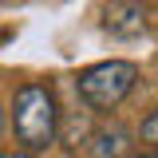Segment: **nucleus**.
<instances>
[{
	"label": "nucleus",
	"mask_w": 158,
	"mask_h": 158,
	"mask_svg": "<svg viewBox=\"0 0 158 158\" xmlns=\"http://www.w3.org/2000/svg\"><path fill=\"white\" fill-rule=\"evenodd\" d=\"M12 131L28 154L48 150L59 135V103L48 83H24L12 99Z\"/></svg>",
	"instance_id": "1"
},
{
	"label": "nucleus",
	"mask_w": 158,
	"mask_h": 158,
	"mask_svg": "<svg viewBox=\"0 0 158 158\" xmlns=\"http://www.w3.org/2000/svg\"><path fill=\"white\" fill-rule=\"evenodd\" d=\"M135 83H138V67L131 59H103L75 79V91L91 111H115L135 91Z\"/></svg>",
	"instance_id": "2"
},
{
	"label": "nucleus",
	"mask_w": 158,
	"mask_h": 158,
	"mask_svg": "<svg viewBox=\"0 0 158 158\" xmlns=\"http://www.w3.org/2000/svg\"><path fill=\"white\" fill-rule=\"evenodd\" d=\"M103 28L118 40H138L150 36V8L142 0H111L103 8Z\"/></svg>",
	"instance_id": "3"
},
{
	"label": "nucleus",
	"mask_w": 158,
	"mask_h": 158,
	"mask_svg": "<svg viewBox=\"0 0 158 158\" xmlns=\"http://www.w3.org/2000/svg\"><path fill=\"white\" fill-rule=\"evenodd\" d=\"M131 146H135V142H131V131L115 123V127L95 131L87 150H91V158H131Z\"/></svg>",
	"instance_id": "4"
},
{
	"label": "nucleus",
	"mask_w": 158,
	"mask_h": 158,
	"mask_svg": "<svg viewBox=\"0 0 158 158\" xmlns=\"http://www.w3.org/2000/svg\"><path fill=\"white\" fill-rule=\"evenodd\" d=\"M142 142H150V146L158 142V115H154V111H150L146 123H142Z\"/></svg>",
	"instance_id": "5"
},
{
	"label": "nucleus",
	"mask_w": 158,
	"mask_h": 158,
	"mask_svg": "<svg viewBox=\"0 0 158 158\" xmlns=\"http://www.w3.org/2000/svg\"><path fill=\"white\" fill-rule=\"evenodd\" d=\"M0 131H4V107H0Z\"/></svg>",
	"instance_id": "6"
},
{
	"label": "nucleus",
	"mask_w": 158,
	"mask_h": 158,
	"mask_svg": "<svg viewBox=\"0 0 158 158\" xmlns=\"http://www.w3.org/2000/svg\"><path fill=\"white\" fill-rule=\"evenodd\" d=\"M16 158H36V154H28V150H24V154H16Z\"/></svg>",
	"instance_id": "7"
},
{
	"label": "nucleus",
	"mask_w": 158,
	"mask_h": 158,
	"mask_svg": "<svg viewBox=\"0 0 158 158\" xmlns=\"http://www.w3.org/2000/svg\"><path fill=\"white\" fill-rule=\"evenodd\" d=\"M0 158H8V154H4V150H0Z\"/></svg>",
	"instance_id": "8"
},
{
	"label": "nucleus",
	"mask_w": 158,
	"mask_h": 158,
	"mask_svg": "<svg viewBox=\"0 0 158 158\" xmlns=\"http://www.w3.org/2000/svg\"><path fill=\"white\" fill-rule=\"evenodd\" d=\"M142 158H154V154H142Z\"/></svg>",
	"instance_id": "9"
}]
</instances>
